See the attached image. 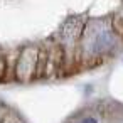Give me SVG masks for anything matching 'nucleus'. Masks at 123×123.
<instances>
[{
	"instance_id": "nucleus-1",
	"label": "nucleus",
	"mask_w": 123,
	"mask_h": 123,
	"mask_svg": "<svg viewBox=\"0 0 123 123\" xmlns=\"http://www.w3.org/2000/svg\"><path fill=\"white\" fill-rule=\"evenodd\" d=\"M36 59H37L36 51H29V49H27V51H24V54H22V57H20V61H19V66H17L19 78L25 79V78L31 74L32 68L36 66Z\"/></svg>"
},
{
	"instance_id": "nucleus-2",
	"label": "nucleus",
	"mask_w": 123,
	"mask_h": 123,
	"mask_svg": "<svg viewBox=\"0 0 123 123\" xmlns=\"http://www.w3.org/2000/svg\"><path fill=\"white\" fill-rule=\"evenodd\" d=\"M111 46H113V37L108 32H101L99 36H96L94 41H91V52L101 54V52H106Z\"/></svg>"
},
{
	"instance_id": "nucleus-3",
	"label": "nucleus",
	"mask_w": 123,
	"mask_h": 123,
	"mask_svg": "<svg viewBox=\"0 0 123 123\" xmlns=\"http://www.w3.org/2000/svg\"><path fill=\"white\" fill-rule=\"evenodd\" d=\"M79 123H98V120L96 118H93V116H89V118H84L83 121H79Z\"/></svg>"
}]
</instances>
